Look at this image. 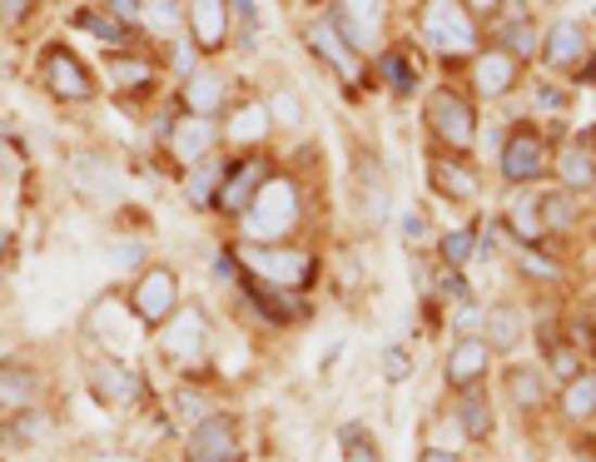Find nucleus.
Here are the masks:
<instances>
[{
	"instance_id": "nucleus-1",
	"label": "nucleus",
	"mask_w": 596,
	"mask_h": 462,
	"mask_svg": "<svg viewBox=\"0 0 596 462\" xmlns=\"http://www.w3.org/2000/svg\"><path fill=\"white\" fill-rule=\"evenodd\" d=\"M244 219V234L249 239H264V244H274V239H283L293 229V219H299V190H293L289 179H264L258 184V194L249 200V209L239 214Z\"/></svg>"
},
{
	"instance_id": "nucleus-2",
	"label": "nucleus",
	"mask_w": 596,
	"mask_h": 462,
	"mask_svg": "<svg viewBox=\"0 0 596 462\" xmlns=\"http://www.w3.org/2000/svg\"><path fill=\"white\" fill-rule=\"evenodd\" d=\"M239 264H244L254 279H264V284L274 288H304L314 284V259H308L304 249H279V244H254V249L239 254Z\"/></svg>"
},
{
	"instance_id": "nucleus-3",
	"label": "nucleus",
	"mask_w": 596,
	"mask_h": 462,
	"mask_svg": "<svg viewBox=\"0 0 596 462\" xmlns=\"http://www.w3.org/2000/svg\"><path fill=\"white\" fill-rule=\"evenodd\" d=\"M428 125H433V134L447 150H472V140H478V115L457 90H433L428 95Z\"/></svg>"
},
{
	"instance_id": "nucleus-4",
	"label": "nucleus",
	"mask_w": 596,
	"mask_h": 462,
	"mask_svg": "<svg viewBox=\"0 0 596 462\" xmlns=\"http://www.w3.org/2000/svg\"><path fill=\"white\" fill-rule=\"evenodd\" d=\"M422 36L433 40L438 50H472L478 21L468 15L462 0H428V11H422Z\"/></svg>"
},
{
	"instance_id": "nucleus-5",
	"label": "nucleus",
	"mask_w": 596,
	"mask_h": 462,
	"mask_svg": "<svg viewBox=\"0 0 596 462\" xmlns=\"http://www.w3.org/2000/svg\"><path fill=\"white\" fill-rule=\"evenodd\" d=\"M185 462H244L234 418H224V413L199 418L189 442H185Z\"/></svg>"
},
{
	"instance_id": "nucleus-6",
	"label": "nucleus",
	"mask_w": 596,
	"mask_h": 462,
	"mask_svg": "<svg viewBox=\"0 0 596 462\" xmlns=\"http://www.w3.org/2000/svg\"><path fill=\"white\" fill-rule=\"evenodd\" d=\"M129 304H135V319L144 323V329H160L169 313L179 308V279L169 269H144L140 279H135V294H129Z\"/></svg>"
},
{
	"instance_id": "nucleus-7",
	"label": "nucleus",
	"mask_w": 596,
	"mask_h": 462,
	"mask_svg": "<svg viewBox=\"0 0 596 462\" xmlns=\"http://www.w3.org/2000/svg\"><path fill=\"white\" fill-rule=\"evenodd\" d=\"M204 344H210V319L199 313V308H185V313H169V319L160 323V348L175 363H194L199 354H204Z\"/></svg>"
},
{
	"instance_id": "nucleus-8",
	"label": "nucleus",
	"mask_w": 596,
	"mask_h": 462,
	"mask_svg": "<svg viewBox=\"0 0 596 462\" xmlns=\"http://www.w3.org/2000/svg\"><path fill=\"white\" fill-rule=\"evenodd\" d=\"M547 175V144L537 130H512L503 144V179L512 184H532V179Z\"/></svg>"
},
{
	"instance_id": "nucleus-9",
	"label": "nucleus",
	"mask_w": 596,
	"mask_h": 462,
	"mask_svg": "<svg viewBox=\"0 0 596 462\" xmlns=\"http://www.w3.org/2000/svg\"><path fill=\"white\" fill-rule=\"evenodd\" d=\"M378 15H383L378 0H339V11H333L328 25L348 40V50H368L378 40Z\"/></svg>"
},
{
	"instance_id": "nucleus-10",
	"label": "nucleus",
	"mask_w": 596,
	"mask_h": 462,
	"mask_svg": "<svg viewBox=\"0 0 596 462\" xmlns=\"http://www.w3.org/2000/svg\"><path fill=\"white\" fill-rule=\"evenodd\" d=\"M542 55H547V65H557V70L586 65V25L572 21V15H561L547 30V40H542Z\"/></svg>"
},
{
	"instance_id": "nucleus-11",
	"label": "nucleus",
	"mask_w": 596,
	"mask_h": 462,
	"mask_svg": "<svg viewBox=\"0 0 596 462\" xmlns=\"http://www.w3.org/2000/svg\"><path fill=\"white\" fill-rule=\"evenodd\" d=\"M90 388L100 393V398H110V403H140L144 398V378L135 373V368L115 363V358L90 363Z\"/></svg>"
},
{
	"instance_id": "nucleus-12",
	"label": "nucleus",
	"mask_w": 596,
	"mask_h": 462,
	"mask_svg": "<svg viewBox=\"0 0 596 462\" xmlns=\"http://www.w3.org/2000/svg\"><path fill=\"white\" fill-rule=\"evenodd\" d=\"M46 85L60 100H90L94 95V85H90V75H85V65L75 60V50H50L46 55Z\"/></svg>"
},
{
	"instance_id": "nucleus-13",
	"label": "nucleus",
	"mask_w": 596,
	"mask_h": 462,
	"mask_svg": "<svg viewBox=\"0 0 596 462\" xmlns=\"http://www.w3.org/2000/svg\"><path fill=\"white\" fill-rule=\"evenodd\" d=\"M189 30L199 50H219L229 40V0H189Z\"/></svg>"
},
{
	"instance_id": "nucleus-14",
	"label": "nucleus",
	"mask_w": 596,
	"mask_h": 462,
	"mask_svg": "<svg viewBox=\"0 0 596 462\" xmlns=\"http://www.w3.org/2000/svg\"><path fill=\"white\" fill-rule=\"evenodd\" d=\"M264 179H269V165H264V159H249V165H239L234 175H224L219 200H214V204H219L224 214H244L249 200L258 194V184H264Z\"/></svg>"
},
{
	"instance_id": "nucleus-15",
	"label": "nucleus",
	"mask_w": 596,
	"mask_h": 462,
	"mask_svg": "<svg viewBox=\"0 0 596 462\" xmlns=\"http://www.w3.org/2000/svg\"><path fill=\"white\" fill-rule=\"evenodd\" d=\"M487 358H492L487 338H457V348L447 354V383L453 388H472L487 373Z\"/></svg>"
},
{
	"instance_id": "nucleus-16",
	"label": "nucleus",
	"mask_w": 596,
	"mask_h": 462,
	"mask_svg": "<svg viewBox=\"0 0 596 462\" xmlns=\"http://www.w3.org/2000/svg\"><path fill=\"white\" fill-rule=\"evenodd\" d=\"M214 140H219V130H214L204 115H189V119H179L175 125V159H185V165H199V159H210V150H214Z\"/></svg>"
},
{
	"instance_id": "nucleus-17",
	"label": "nucleus",
	"mask_w": 596,
	"mask_h": 462,
	"mask_svg": "<svg viewBox=\"0 0 596 462\" xmlns=\"http://www.w3.org/2000/svg\"><path fill=\"white\" fill-rule=\"evenodd\" d=\"M428 175H433V190L443 194V200H478V194H482L478 169L457 165V159H433Z\"/></svg>"
},
{
	"instance_id": "nucleus-18",
	"label": "nucleus",
	"mask_w": 596,
	"mask_h": 462,
	"mask_svg": "<svg viewBox=\"0 0 596 462\" xmlns=\"http://www.w3.org/2000/svg\"><path fill=\"white\" fill-rule=\"evenodd\" d=\"M244 279V288H249V298H254L258 308H264V319L269 323H293V319H304V304H293L283 288H274V284H264V279H254V273H239Z\"/></svg>"
},
{
	"instance_id": "nucleus-19",
	"label": "nucleus",
	"mask_w": 596,
	"mask_h": 462,
	"mask_svg": "<svg viewBox=\"0 0 596 462\" xmlns=\"http://www.w3.org/2000/svg\"><path fill=\"white\" fill-rule=\"evenodd\" d=\"M472 80H478L482 95H507L517 80V60L507 55V50H487V55H478V65H472Z\"/></svg>"
},
{
	"instance_id": "nucleus-20",
	"label": "nucleus",
	"mask_w": 596,
	"mask_h": 462,
	"mask_svg": "<svg viewBox=\"0 0 596 462\" xmlns=\"http://www.w3.org/2000/svg\"><path fill=\"white\" fill-rule=\"evenodd\" d=\"M219 105H224V85H219V75H204V70H194L189 75V85H185V110L189 115H219Z\"/></svg>"
},
{
	"instance_id": "nucleus-21",
	"label": "nucleus",
	"mask_w": 596,
	"mask_h": 462,
	"mask_svg": "<svg viewBox=\"0 0 596 462\" xmlns=\"http://www.w3.org/2000/svg\"><path fill=\"white\" fill-rule=\"evenodd\" d=\"M507 398H512L517 408H542V398H547V378H542L537 368L512 363L507 368Z\"/></svg>"
},
{
	"instance_id": "nucleus-22",
	"label": "nucleus",
	"mask_w": 596,
	"mask_h": 462,
	"mask_svg": "<svg viewBox=\"0 0 596 462\" xmlns=\"http://www.w3.org/2000/svg\"><path fill=\"white\" fill-rule=\"evenodd\" d=\"M308 46L318 50V55L328 60V65H339L343 75H358V60H353V50H348V40L333 30V25H314L308 30Z\"/></svg>"
},
{
	"instance_id": "nucleus-23",
	"label": "nucleus",
	"mask_w": 596,
	"mask_h": 462,
	"mask_svg": "<svg viewBox=\"0 0 596 462\" xmlns=\"http://www.w3.org/2000/svg\"><path fill=\"white\" fill-rule=\"evenodd\" d=\"M561 413L572 418V423H582V418L596 413V373L567 378V388H561Z\"/></svg>"
},
{
	"instance_id": "nucleus-24",
	"label": "nucleus",
	"mask_w": 596,
	"mask_h": 462,
	"mask_svg": "<svg viewBox=\"0 0 596 462\" xmlns=\"http://www.w3.org/2000/svg\"><path fill=\"white\" fill-rule=\"evenodd\" d=\"M557 175L567 190H592L596 184V165H592V154L582 150V144H572V150H561L557 154Z\"/></svg>"
},
{
	"instance_id": "nucleus-25",
	"label": "nucleus",
	"mask_w": 596,
	"mask_h": 462,
	"mask_svg": "<svg viewBox=\"0 0 596 462\" xmlns=\"http://www.w3.org/2000/svg\"><path fill=\"white\" fill-rule=\"evenodd\" d=\"M219 184H224V165L219 159H199L194 165V175L185 179V194H189V204H214V194H219Z\"/></svg>"
},
{
	"instance_id": "nucleus-26",
	"label": "nucleus",
	"mask_w": 596,
	"mask_h": 462,
	"mask_svg": "<svg viewBox=\"0 0 596 462\" xmlns=\"http://www.w3.org/2000/svg\"><path fill=\"white\" fill-rule=\"evenodd\" d=\"M105 75H110L115 90H150V80H154V70L144 65V60H125V55L105 60Z\"/></svg>"
},
{
	"instance_id": "nucleus-27",
	"label": "nucleus",
	"mask_w": 596,
	"mask_h": 462,
	"mask_svg": "<svg viewBox=\"0 0 596 462\" xmlns=\"http://www.w3.org/2000/svg\"><path fill=\"white\" fill-rule=\"evenodd\" d=\"M339 452H343V462H383V458H378V442L368 438L358 423L339 427Z\"/></svg>"
},
{
	"instance_id": "nucleus-28",
	"label": "nucleus",
	"mask_w": 596,
	"mask_h": 462,
	"mask_svg": "<svg viewBox=\"0 0 596 462\" xmlns=\"http://www.w3.org/2000/svg\"><path fill=\"white\" fill-rule=\"evenodd\" d=\"M517 338H522V313L517 308H497L487 319V344L507 354V348H517Z\"/></svg>"
},
{
	"instance_id": "nucleus-29",
	"label": "nucleus",
	"mask_w": 596,
	"mask_h": 462,
	"mask_svg": "<svg viewBox=\"0 0 596 462\" xmlns=\"http://www.w3.org/2000/svg\"><path fill=\"white\" fill-rule=\"evenodd\" d=\"M80 25H85V30H94L100 40H110V46H125V40H129V25L119 21V15H110V11H85Z\"/></svg>"
},
{
	"instance_id": "nucleus-30",
	"label": "nucleus",
	"mask_w": 596,
	"mask_h": 462,
	"mask_svg": "<svg viewBox=\"0 0 596 462\" xmlns=\"http://www.w3.org/2000/svg\"><path fill=\"white\" fill-rule=\"evenodd\" d=\"M264 130H269V105H244V110H239V119L229 125V134H234L239 144L258 140Z\"/></svg>"
},
{
	"instance_id": "nucleus-31",
	"label": "nucleus",
	"mask_w": 596,
	"mask_h": 462,
	"mask_svg": "<svg viewBox=\"0 0 596 462\" xmlns=\"http://www.w3.org/2000/svg\"><path fill=\"white\" fill-rule=\"evenodd\" d=\"M503 40H507L503 50H507V55H512V60L537 55V30H532V25H527L517 11H512V25H507V36H503Z\"/></svg>"
},
{
	"instance_id": "nucleus-32",
	"label": "nucleus",
	"mask_w": 596,
	"mask_h": 462,
	"mask_svg": "<svg viewBox=\"0 0 596 462\" xmlns=\"http://www.w3.org/2000/svg\"><path fill=\"white\" fill-rule=\"evenodd\" d=\"M537 214L547 229H567L572 224V194H547V200H537Z\"/></svg>"
},
{
	"instance_id": "nucleus-33",
	"label": "nucleus",
	"mask_w": 596,
	"mask_h": 462,
	"mask_svg": "<svg viewBox=\"0 0 596 462\" xmlns=\"http://www.w3.org/2000/svg\"><path fill=\"white\" fill-rule=\"evenodd\" d=\"M462 427H468V438H487L492 433V413H487V403L482 398H462Z\"/></svg>"
},
{
	"instance_id": "nucleus-34",
	"label": "nucleus",
	"mask_w": 596,
	"mask_h": 462,
	"mask_svg": "<svg viewBox=\"0 0 596 462\" xmlns=\"http://www.w3.org/2000/svg\"><path fill=\"white\" fill-rule=\"evenodd\" d=\"M443 259H447V269H462V264L472 259V229H453V234H443Z\"/></svg>"
},
{
	"instance_id": "nucleus-35",
	"label": "nucleus",
	"mask_w": 596,
	"mask_h": 462,
	"mask_svg": "<svg viewBox=\"0 0 596 462\" xmlns=\"http://www.w3.org/2000/svg\"><path fill=\"white\" fill-rule=\"evenodd\" d=\"M512 229H517L522 239H537V234H542L537 200H517V204H512Z\"/></svg>"
},
{
	"instance_id": "nucleus-36",
	"label": "nucleus",
	"mask_w": 596,
	"mask_h": 462,
	"mask_svg": "<svg viewBox=\"0 0 596 462\" xmlns=\"http://www.w3.org/2000/svg\"><path fill=\"white\" fill-rule=\"evenodd\" d=\"M269 119H279V125H299V119H304V105H299L289 90H279V95L269 100Z\"/></svg>"
},
{
	"instance_id": "nucleus-37",
	"label": "nucleus",
	"mask_w": 596,
	"mask_h": 462,
	"mask_svg": "<svg viewBox=\"0 0 596 462\" xmlns=\"http://www.w3.org/2000/svg\"><path fill=\"white\" fill-rule=\"evenodd\" d=\"M383 75L393 80L397 95H408V90H413V70H408V60H403V55H383Z\"/></svg>"
},
{
	"instance_id": "nucleus-38",
	"label": "nucleus",
	"mask_w": 596,
	"mask_h": 462,
	"mask_svg": "<svg viewBox=\"0 0 596 462\" xmlns=\"http://www.w3.org/2000/svg\"><path fill=\"white\" fill-rule=\"evenodd\" d=\"M408 373H413L408 348H388V354H383V378H388V383H403Z\"/></svg>"
},
{
	"instance_id": "nucleus-39",
	"label": "nucleus",
	"mask_w": 596,
	"mask_h": 462,
	"mask_svg": "<svg viewBox=\"0 0 596 462\" xmlns=\"http://www.w3.org/2000/svg\"><path fill=\"white\" fill-rule=\"evenodd\" d=\"M551 373H557L561 383L576 378V373H582V358H576V348H551Z\"/></svg>"
},
{
	"instance_id": "nucleus-40",
	"label": "nucleus",
	"mask_w": 596,
	"mask_h": 462,
	"mask_svg": "<svg viewBox=\"0 0 596 462\" xmlns=\"http://www.w3.org/2000/svg\"><path fill=\"white\" fill-rule=\"evenodd\" d=\"M144 15H150L154 25H164V30H169V25H179V0H150V5H144Z\"/></svg>"
},
{
	"instance_id": "nucleus-41",
	"label": "nucleus",
	"mask_w": 596,
	"mask_h": 462,
	"mask_svg": "<svg viewBox=\"0 0 596 462\" xmlns=\"http://www.w3.org/2000/svg\"><path fill=\"white\" fill-rule=\"evenodd\" d=\"M443 294L447 298H468V279H462V269H447L443 273Z\"/></svg>"
},
{
	"instance_id": "nucleus-42",
	"label": "nucleus",
	"mask_w": 596,
	"mask_h": 462,
	"mask_svg": "<svg viewBox=\"0 0 596 462\" xmlns=\"http://www.w3.org/2000/svg\"><path fill=\"white\" fill-rule=\"evenodd\" d=\"M30 5H36V0H0V15H5L11 25H21L25 15H30Z\"/></svg>"
},
{
	"instance_id": "nucleus-43",
	"label": "nucleus",
	"mask_w": 596,
	"mask_h": 462,
	"mask_svg": "<svg viewBox=\"0 0 596 462\" xmlns=\"http://www.w3.org/2000/svg\"><path fill=\"white\" fill-rule=\"evenodd\" d=\"M194 40H175V65H179V70H185V75H194Z\"/></svg>"
},
{
	"instance_id": "nucleus-44",
	"label": "nucleus",
	"mask_w": 596,
	"mask_h": 462,
	"mask_svg": "<svg viewBox=\"0 0 596 462\" xmlns=\"http://www.w3.org/2000/svg\"><path fill=\"white\" fill-rule=\"evenodd\" d=\"M175 413H185V418H210V413H204V403H199V393H179V398H175Z\"/></svg>"
},
{
	"instance_id": "nucleus-45",
	"label": "nucleus",
	"mask_w": 596,
	"mask_h": 462,
	"mask_svg": "<svg viewBox=\"0 0 596 462\" xmlns=\"http://www.w3.org/2000/svg\"><path fill=\"white\" fill-rule=\"evenodd\" d=\"M522 269H527V273H542V279H557V264H551V259H537V254H527Z\"/></svg>"
},
{
	"instance_id": "nucleus-46",
	"label": "nucleus",
	"mask_w": 596,
	"mask_h": 462,
	"mask_svg": "<svg viewBox=\"0 0 596 462\" xmlns=\"http://www.w3.org/2000/svg\"><path fill=\"white\" fill-rule=\"evenodd\" d=\"M403 229H408V239L418 244V239L428 234V219H422V214H408V219H403Z\"/></svg>"
},
{
	"instance_id": "nucleus-47",
	"label": "nucleus",
	"mask_w": 596,
	"mask_h": 462,
	"mask_svg": "<svg viewBox=\"0 0 596 462\" xmlns=\"http://www.w3.org/2000/svg\"><path fill=\"white\" fill-rule=\"evenodd\" d=\"M110 15H119V21H135V15H140V5H135V0H110Z\"/></svg>"
},
{
	"instance_id": "nucleus-48",
	"label": "nucleus",
	"mask_w": 596,
	"mask_h": 462,
	"mask_svg": "<svg viewBox=\"0 0 596 462\" xmlns=\"http://www.w3.org/2000/svg\"><path fill=\"white\" fill-rule=\"evenodd\" d=\"M462 5H468V15H492L503 0H462Z\"/></svg>"
},
{
	"instance_id": "nucleus-49",
	"label": "nucleus",
	"mask_w": 596,
	"mask_h": 462,
	"mask_svg": "<svg viewBox=\"0 0 596 462\" xmlns=\"http://www.w3.org/2000/svg\"><path fill=\"white\" fill-rule=\"evenodd\" d=\"M418 462H457V452H443V448H422Z\"/></svg>"
},
{
	"instance_id": "nucleus-50",
	"label": "nucleus",
	"mask_w": 596,
	"mask_h": 462,
	"mask_svg": "<svg viewBox=\"0 0 596 462\" xmlns=\"http://www.w3.org/2000/svg\"><path fill=\"white\" fill-rule=\"evenodd\" d=\"M537 100H542L547 110H561V95H557V90H537Z\"/></svg>"
},
{
	"instance_id": "nucleus-51",
	"label": "nucleus",
	"mask_w": 596,
	"mask_h": 462,
	"mask_svg": "<svg viewBox=\"0 0 596 462\" xmlns=\"http://www.w3.org/2000/svg\"><path fill=\"white\" fill-rule=\"evenodd\" d=\"M90 462H140V458H129V452H100V458H90Z\"/></svg>"
},
{
	"instance_id": "nucleus-52",
	"label": "nucleus",
	"mask_w": 596,
	"mask_h": 462,
	"mask_svg": "<svg viewBox=\"0 0 596 462\" xmlns=\"http://www.w3.org/2000/svg\"><path fill=\"white\" fill-rule=\"evenodd\" d=\"M0 175H15V165H11V154L0 150Z\"/></svg>"
},
{
	"instance_id": "nucleus-53",
	"label": "nucleus",
	"mask_w": 596,
	"mask_h": 462,
	"mask_svg": "<svg viewBox=\"0 0 596 462\" xmlns=\"http://www.w3.org/2000/svg\"><path fill=\"white\" fill-rule=\"evenodd\" d=\"M5 249H11V234H5V229H0V254H5Z\"/></svg>"
}]
</instances>
